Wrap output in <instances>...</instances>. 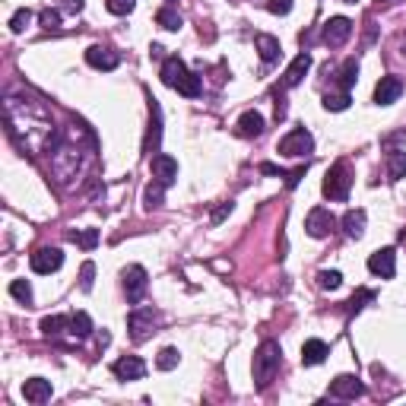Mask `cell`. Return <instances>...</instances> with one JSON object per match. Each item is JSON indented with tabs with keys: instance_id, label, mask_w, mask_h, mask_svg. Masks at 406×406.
Wrapping results in <instances>:
<instances>
[{
	"instance_id": "cell-1",
	"label": "cell",
	"mask_w": 406,
	"mask_h": 406,
	"mask_svg": "<svg viewBox=\"0 0 406 406\" xmlns=\"http://www.w3.org/2000/svg\"><path fill=\"white\" fill-rule=\"evenodd\" d=\"M3 114H7V134L16 146L29 156L38 152H51L60 143V134L54 127L51 112H48L35 96H7L3 102Z\"/></svg>"
},
{
	"instance_id": "cell-2",
	"label": "cell",
	"mask_w": 406,
	"mask_h": 406,
	"mask_svg": "<svg viewBox=\"0 0 406 406\" xmlns=\"http://www.w3.org/2000/svg\"><path fill=\"white\" fill-rule=\"evenodd\" d=\"M162 83L168 89H178L181 96L188 98H197L203 92V80L197 73H191L181 58H166V64H162Z\"/></svg>"
},
{
	"instance_id": "cell-3",
	"label": "cell",
	"mask_w": 406,
	"mask_h": 406,
	"mask_svg": "<svg viewBox=\"0 0 406 406\" xmlns=\"http://www.w3.org/2000/svg\"><path fill=\"white\" fill-rule=\"evenodd\" d=\"M279 365H283V349H279V343L263 339L261 346H257V353H254V381H257L261 391L276 378Z\"/></svg>"
},
{
	"instance_id": "cell-4",
	"label": "cell",
	"mask_w": 406,
	"mask_h": 406,
	"mask_svg": "<svg viewBox=\"0 0 406 406\" xmlns=\"http://www.w3.org/2000/svg\"><path fill=\"white\" fill-rule=\"evenodd\" d=\"M349 188H353V168L349 162H333L327 168V178H324V197H330V200H346L349 197Z\"/></svg>"
},
{
	"instance_id": "cell-5",
	"label": "cell",
	"mask_w": 406,
	"mask_h": 406,
	"mask_svg": "<svg viewBox=\"0 0 406 406\" xmlns=\"http://www.w3.org/2000/svg\"><path fill=\"white\" fill-rule=\"evenodd\" d=\"M276 150H279V156H308V152L315 150V136H311L305 127H295L279 140Z\"/></svg>"
},
{
	"instance_id": "cell-6",
	"label": "cell",
	"mask_w": 406,
	"mask_h": 406,
	"mask_svg": "<svg viewBox=\"0 0 406 406\" xmlns=\"http://www.w3.org/2000/svg\"><path fill=\"white\" fill-rule=\"evenodd\" d=\"M349 35H353V19H346V16H333V19H327V23H324V32H321L327 48L346 45Z\"/></svg>"
},
{
	"instance_id": "cell-7",
	"label": "cell",
	"mask_w": 406,
	"mask_h": 406,
	"mask_svg": "<svg viewBox=\"0 0 406 406\" xmlns=\"http://www.w3.org/2000/svg\"><path fill=\"white\" fill-rule=\"evenodd\" d=\"M121 279H124V295H127V301H140L146 295V286H150V279H146V270L140 267V263H134V267H127V270L121 273Z\"/></svg>"
},
{
	"instance_id": "cell-8",
	"label": "cell",
	"mask_w": 406,
	"mask_h": 406,
	"mask_svg": "<svg viewBox=\"0 0 406 406\" xmlns=\"http://www.w3.org/2000/svg\"><path fill=\"white\" fill-rule=\"evenodd\" d=\"M333 229H337V219H333L330 210H324V206H315V210L308 213V219H305V232H308L311 238H327Z\"/></svg>"
},
{
	"instance_id": "cell-9",
	"label": "cell",
	"mask_w": 406,
	"mask_h": 406,
	"mask_svg": "<svg viewBox=\"0 0 406 406\" xmlns=\"http://www.w3.org/2000/svg\"><path fill=\"white\" fill-rule=\"evenodd\" d=\"M156 321H159V315H156V311H152V308H140V311H134V315L127 317L130 339H134V343H143V339L152 333V327H156Z\"/></svg>"
},
{
	"instance_id": "cell-10",
	"label": "cell",
	"mask_w": 406,
	"mask_h": 406,
	"mask_svg": "<svg viewBox=\"0 0 406 406\" xmlns=\"http://www.w3.org/2000/svg\"><path fill=\"white\" fill-rule=\"evenodd\" d=\"M32 270L42 273V276H48V273H58L60 263H64V254H60V248H38L35 254L29 257Z\"/></svg>"
},
{
	"instance_id": "cell-11",
	"label": "cell",
	"mask_w": 406,
	"mask_h": 406,
	"mask_svg": "<svg viewBox=\"0 0 406 406\" xmlns=\"http://www.w3.org/2000/svg\"><path fill=\"white\" fill-rule=\"evenodd\" d=\"M150 172H152V178H156L159 184L172 188L175 178H178V162H175L172 156H166V152H159V156L150 159Z\"/></svg>"
},
{
	"instance_id": "cell-12",
	"label": "cell",
	"mask_w": 406,
	"mask_h": 406,
	"mask_svg": "<svg viewBox=\"0 0 406 406\" xmlns=\"http://www.w3.org/2000/svg\"><path fill=\"white\" fill-rule=\"evenodd\" d=\"M369 270L381 279H391L397 273V251L394 248H381L369 257Z\"/></svg>"
},
{
	"instance_id": "cell-13",
	"label": "cell",
	"mask_w": 406,
	"mask_h": 406,
	"mask_svg": "<svg viewBox=\"0 0 406 406\" xmlns=\"http://www.w3.org/2000/svg\"><path fill=\"white\" fill-rule=\"evenodd\" d=\"M362 394H365V384L355 375H339L330 381V397H337V400H355Z\"/></svg>"
},
{
	"instance_id": "cell-14",
	"label": "cell",
	"mask_w": 406,
	"mask_h": 406,
	"mask_svg": "<svg viewBox=\"0 0 406 406\" xmlns=\"http://www.w3.org/2000/svg\"><path fill=\"white\" fill-rule=\"evenodd\" d=\"M112 371L121 378V381H140L146 375V362L140 355H121L112 365Z\"/></svg>"
},
{
	"instance_id": "cell-15",
	"label": "cell",
	"mask_w": 406,
	"mask_h": 406,
	"mask_svg": "<svg viewBox=\"0 0 406 406\" xmlns=\"http://www.w3.org/2000/svg\"><path fill=\"white\" fill-rule=\"evenodd\" d=\"M118 51L114 48H108V45H92L89 51H86V64L89 67H96V70H114L118 67Z\"/></svg>"
},
{
	"instance_id": "cell-16",
	"label": "cell",
	"mask_w": 406,
	"mask_h": 406,
	"mask_svg": "<svg viewBox=\"0 0 406 406\" xmlns=\"http://www.w3.org/2000/svg\"><path fill=\"white\" fill-rule=\"evenodd\" d=\"M403 92V80L400 76H381V83L375 86V102L378 105H394Z\"/></svg>"
},
{
	"instance_id": "cell-17",
	"label": "cell",
	"mask_w": 406,
	"mask_h": 406,
	"mask_svg": "<svg viewBox=\"0 0 406 406\" xmlns=\"http://www.w3.org/2000/svg\"><path fill=\"white\" fill-rule=\"evenodd\" d=\"M308 67H311V54L301 51L299 58L289 64L286 73H283V83H279V86H283V89H292V86H299L301 80H305V73H308Z\"/></svg>"
},
{
	"instance_id": "cell-18",
	"label": "cell",
	"mask_w": 406,
	"mask_h": 406,
	"mask_svg": "<svg viewBox=\"0 0 406 406\" xmlns=\"http://www.w3.org/2000/svg\"><path fill=\"white\" fill-rule=\"evenodd\" d=\"M54 394L51 381H45V378H29V381L23 384V397L29 400V403H48Z\"/></svg>"
},
{
	"instance_id": "cell-19",
	"label": "cell",
	"mask_w": 406,
	"mask_h": 406,
	"mask_svg": "<svg viewBox=\"0 0 406 406\" xmlns=\"http://www.w3.org/2000/svg\"><path fill=\"white\" fill-rule=\"evenodd\" d=\"M159 140H162V112H159V102L150 96V134H146V152L159 150Z\"/></svg>"
},
{
	"instance_id": "cell-20",
	"label": "cell",
	"mask_w": 406,
	"mask_h": 406,
	"mask_svg": "<svg viewBox=\"0 0 406 406\" xmlns=\"http://www.w3.org/2000/svg\"><path fill=\"white\" fill-rule=\"evenodd\" d=\"M235 134L238 136H261L263 134V114L261 112H245L235 124Z\"/></svg>"
},
{
	"instance_id": "cell-21",
	"label": "cell",
	"mask_w": 406,
	"mask_h": 406,
	"mask_svg": "<svg viewBox=\"0 0 406 406\" xmlns=\"http://www.w3.org/2000/svg\"><path fill=\"white\" fill-rule=\"evenodd\" d=\"M327 355H330V346H327L324 339H308V343L301 346V365H321Z\"/></svg>"
},
{
	"instance_id": "cell-22",
	"label": "cell",
	"mask_w": 406,
	"mask_h": 406,
	"mask_svg": "<svg viewBox=\"0 0 406 406\" xmlns=\"http://www.w3.org/2000/svg\"><path fill=\"white\" fill-rule=\"evenodd\" d=\"M257 42V51H261V60L263 64H273V60H279V38H273V35H267V32H261V35L254 38Z\"/></svg>"
},
{
	"instance_id": "cell-23",
	"label": "cell",
	"mask_w": 406,
	"mask_h": 406,
	"mask_svg": "<svg viewBox=\"0 0 406 406\" xmlns=\"http://www.w3.org/2000/svg\"><path fill=\"white\" fill-rule=\"evenodd\" d=\"M343 229H346L349 238H362V232H365V210H349L343 216Z\"/></svg>"
},
{
	"instance_id": "cell-24",
	"label": "cell",
	"mask_w": 406,
	"mask_h": 406,
	"mask_svg": "<svg viewBox=\"0 0 406 406\" xmlns=\"http://www.w3.org/2000/svg\"><path fill=\"white\" fill-rule=\"evenodd\" d=\"M387 175H391V181L406 178V152L403 150H391V152H387Z\"/></svg>"
},
{
	"instance_id": "cell-25",
	"label": "cell",
	"mask_w": 406,
	"mask_h": 406,
	"mask_svg": "<svg viewBox=\"0 0 406 406\" xmlns=\"http://www.w3.org/2000/svg\"><path fill=\"white\" fill-rule=\"evenodd\" d=\"M70 333H73L76 339H86L92 333V317L86 315V311H76V315L70 317Z\"/></svg>"
},
{
	"instance_id": "cell-26",
	"label": "cell",
	"mask_w": 406,
	"mask_h": 406,
	"mask_svg": "<svg viewBox=\"0 0 406 406\" xmlns=\"http://www.w3.org/2000/svg\"><path fill=\"white\" fill-rule=\"evenodd\" d=\"M355 76H359V60L355 58H349L343 67H339V89L343 92H349L355 86Z\"/></svg>"
},
{
	"instance_id": "cell-27",
	"label": "cell",
	"mask_w": 406,
	"mask_h": 406,
	"mask_svg": "<svg viewBox=\"0 0 406 406\" xmlns=\"http://www.w3.org/2000/svg\"><path fill=\"white\" fill-rule=\"evenodd\" d=\"M70 327V317H64V315H48V317H42V333L45 337H58L60 330H67Z\"/></svg>"
},
{
	"instance_id": "cell-28",
	"label": "cell",
	"mask_w": 406,
	"mask_h": 406,
	"mask_svg": "<svg viewBox=\"0 0 406 406\" xmlns=\"http://www.w3.org/2000/svg\"><path fill=\"white\" fill-rule=\"evenodd\" d=\"M162 194H166V184L152 181L150 188H146V194H143V206H146V210H159V206H162Z\"/></svg>"
},
{
	"instance_id": "cell-29",
	"label": "cell",
	"mask_w": 406,
	"mask_h": 406,
	"mask_svg": "<svg viewBox=\"0 0 406 406\" xmlns=\"http://www.w3.org/2000/svg\"><path fill=\"white\" fill-rule=\"evenodd\" d=\"M156 26H162V29L175 32V29H181V16L175 13L172 7H162V10L156 13Z\"/></svg>"
},
{
	"instance_id": "cell-30",
	"label": "cell",
	"mask_w": 406,
	"mask_h": 406,
	"mask_svg": "<svg viewBox=\"0 0 406 406\" xmlns=\"http://www.w3.org/2000/svg\"><path fill=\"white\" fill-rule=\"evenodd\" d=\"M10 295H13L16 301H23V305H32V286H29V279H13V283H10Z\"/></svg>"
},
{
	"instance_id": "cell-31",
	"label": "cell",
	"mask_w": 406,
	"mask_h": 406,
	"mask_svg": "<svg viewBox=\"0 0 406 406\" xmlns=\"http://www.w3.org/2000/svg\"><path fill=\"white\" fill-rule=\"evenodd\" d=\"M70 241H76L80 248L92 251L98 245V229H86V232H70Z\"/></svg>"
},
{
	"instance_id": "cell-32",
	"label": "cell",
	"mask_w": 406,
	"mask_h": 406,
	"mask_svg": "<svg viewBox=\"0 0 406 406\" xmlns=\"http://www.w3.org/2000/svg\"><path fill=\"white\" fill-rule=\"evenodd\" d=\"M324 108H327V112H346L349 108V92H337V96L327 92V96H324Z\"/></svg>"
},
{
	"instance_id": "cell-33",
	"label": "cell",
	"mask_w": 406,
	"mask_h": 406,
	"mask_svg": "<svg viewBox=\"0 0 406 406\" xmlns=\"http://www.w3.org/2000/svg\"><path fill=\"white\" fill-rule=\"evenodd\" d=\"M339 283H343V273L339 270H321L317 273V286L321 289H330L333 292V289H339Z\"/></svg>"
},
{
	"instance_id": "cell-34",
	"label": "cell",
	"mask_w": 406,
	"mask_h": 406,
	"mask_svg": "<svg viewBox=\"0 0 406 406\" xmlns=\"http://www.w3.org/2000/svg\"><path fill=\"white\" fill-rule=\"evenodd\" d=\"M178 359H181V353H178V349H175V346H166V349H162V353H159L156 365H159V369H162V371H172L175 365H178Z\"/></svg>"
},
{
	"instance_id": "cell-35",
	"label": "cell",
	"mask_w": 406,
	"mask_h": 406,
	"mask_svg": "<svg viewBox=\"0 0 406 406\" xmlns=\"http://www.w3.org/2000/svg\"><path fill=\"white\" fill-rule=\"evenodd\" d=\"M29 23H32V10H26V7L16 10L13 19H10V32H16V35H19V32H23Z\"/></svg>"
},
{
	"instance_id": "cell-36",
	"label": "cell",
	"mask_w": 406,
	"mask_h": 406,
	"mask_svg": "<svg viewBox=\"0 0 406 406\" xmlns=\"http://www.w3.org/2000/svg\"><path fill=\"white\" fill-rule=\"evenodd\" d=\"M134 7H136V0H108V13H114V16L134 13Z\"/></svg>"
},
{
	"instance_id": "cell-37",
	"label": "cell",
	"mask_w": 406,
	"mask_h": 406,
	"mask_svg": "<svg viewBox=\"0 0 406 406\" xmlns=\"http://www.w3.org/2000/svg\"><path fill=\"white\" fill-rule=\"evenodd\" d=\"M92 276H96V263L86 261L83 270H80V289H83V292H92Z\"/></svg>"
},
{
	"instance_id": "cell-38",
	"label": "cell",
	"mask_w": 406,
	"mask_h": 406,
	"mask_svg": "<svg viewBox=\"0 0 406 406\" xmlns=\"http://www.w3.org/2000/svg\"><path fill=\"white\" fill-rule=\"evenodd\" d=\"M42 26H45L48 32H58L60 29V10H42Z\"/></svg>"
},
{
	"instance_id": "cell-39",
	"label": "cell",
	"mask_w": 406,
	"mask_h": 406,
	"mask_svg": "<svg viewBox=\"0 0 406 406\" xmlns=\"http://www.w3.org/2000/svg\"><path fill=\"white\" fill-rule=\"evenodd\" d=\"M375 299V292L371 289H359V292L353 295V301H349V311H362L365 308V301H371Z\"/></svg>"
},
{
	"instance_id": "cell-40",
	"label": "cell",
	"mask_w": 406,
	"mask_h": 406,
	"mask_svg": "<svg viewBox=\"0 0 406 406\" xmlns=\"http://www.w3.org/2000/svg\"><path fill=\"white\" fill-rule=\"evenodd\" d=\"M267 10H270V13H276V16H286L289 10H292V0H270V3H267Z\"/></svg>"
},
{
	"instance_id": "cell-41",
	"label": "cell",
	"mask_w": 406,
	"mask_h": 406,
	"mask_svg": "<svg viewBox=\"0 0 406 406\" xmlns=\"http://www.w3.org/2000/svg\"><path fill=\"white\" fill-rule=\"evenodd\" d=\"M305 172H308V166H299L295 172H289V175H286V184H289V188H295V184L305 178Z\"/></svg>"
},
{
	"instance_id": "cell-42",
	"label": "cell",
	"mask_w": 406,
	"mask_h": 406,
	"mask_svg": "<svg viewBox=\"0 0 406 406\" xmlns=\"http://www.w3.org/2000/svg\"><path fill=\"white\" fill-rule=\"evenodd\" d=\"M261 172H263V175H279V178H286V172H283L279 166H270V162H263Z\"/></svg>"
},
{
	"instance_id": "cell-43",
	"label": "cell",
	"mask_w": 406,
	"mask_h": 406,
	"mask_svg": "<svg viewBox=\"0 0 406 406\" xmlns=\"http://www.w3.org/2000/svg\"><path fill=\"white\" fill-rule=\"evenodd\" d=\"M226 213H232V203H222V206L213 213V222H222V219H226Z\"/></svg>"
},
{
	"instance_id": "cell-44",
	"label": "cell",
	"mask_w": 406,
	"mask_h": 406,
	"mask_svg": "<svg viewBox=\"0 0 406 406\" xmlns=\"http://www.w3.org/2000/svg\"><path fill=\"white\" fill-rule=\"evenodd\" d=\"M64 10H67V13H80V10H83V0H64Z\"/></svg>"
},
{
	"instance_id": "cell-45",
	"label": "cell",
	"mask_w": 406,
	"mask_h": 406,
	"mask_svg": "<svg viewBox=\"0 0 406 406\" xmlns=\"http://www.w3.org/2000/svg\"><path fill=\"white\" fill-rule=\"evenodd\" d=\"M343 3H359V0H343Z\"/></svg>"
},
{
	"instance_id": "cell-46",
	"label": "cell",
	"mask_w": 406,
	"mask_h": 406,
	"mask_svg": "<svg viewBox=\"0 0 406 406\" xmlns=\"http://www.w3.org/2000/svg\"><path fill=\"white\" fill-rule=\"evenodd\" d=\"M378 3H387V0H378Z\"/></svg>"
}]
</instances>
